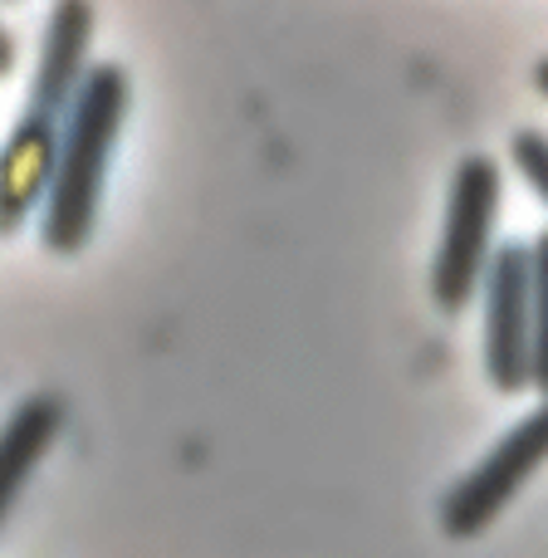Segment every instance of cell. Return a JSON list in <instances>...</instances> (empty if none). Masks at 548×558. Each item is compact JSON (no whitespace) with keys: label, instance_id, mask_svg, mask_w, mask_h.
Segmentation results:
<instances>
[{"label":"cell","instance_id":"6da1fadb","mask_svg":"<svg viewBox=\"0 0 548 558\" xmlns=\"http://www.w3.org/2000/svg\"><path fill=\"white\" fill-rule=\"evenodd\" d=\"M88 45H94V0H54L45 39H39L35 84H29L10 137L0 143V241L15 235L49 196L69 108L94 69Z\"/></svg>","mask_w":548,"mask_h":558},{"label":"cell","instance_id":"7a4b0ae2","mask_svg":"<svg viewBox=\"0 0 548 558\" xmlns=\"http://www.w3.org/2000/svg\"><path fill=\"white\" fill-rule=\"evenodd\" d=\"M127 104H133L127 69H118V64L88 69L84 88H78L74 108H69L54 177H49L45 226H39L45 251L74 255L88 245L94 221H98V202H103L108 162H113V147L127 123Z\"/></svg>","mask_w":548,"mask_h":558},{"label":"cell","instance_id":"3957f363","mask_svg":"<svg viewBox=\"0 0 548 558\" xmlns=\"http://www.w3.org/2000/svg\"><path fill=\"white\" fill-rule=\"evenodd\" d=\"M500 162L485 153H471L451 177V202H446V231L436 245L431 294L446 314H461L475 299L485 270L495 260V216H500Z\"/></svg>","mask_w":548,"mask_h":558},{"label":"cell","instance_id":"277c9868","mask_svg":"<svg viewBox=\"0 0 548 558\" xmlns=\"http://www.w3.org/2000/svg\"><path fill=\"white\" fill-rule=\"evenodd\" d=\"M548 461V397L524 422H514L500 441L485 451L480 465L461 475L441 500V530L451 539H475L504 514V505L534 481V471Z\"/></svg>","mask_w":548,"mask_h":558},{"label":"cell","instance_id":"5b68a950","mask_svg":"<svg viewBox=\"0 0 548 558\" xmlns=\"http://www.w3.org/2000/svg\"><path fill=\"white\" fill-rule=\"evenodd\" d=\"M485 373L500 392L534 387V251L520 241L485 270Z\"/></svg>","mask_w":548,"mask_h":558},{"label":"cell","instance_id":"8992f818","mask_svg":"<svg viewBox=\"0 0 548 558\" xmlns=\"http://www.w3.org/2000/svg\"><path fill=\"white\" fill-rule=\"evenodd\" d=\"M59 426H64V397L35 392L10 412V422L0 426V524L10 520L20 490L29 485L35 465L49 456Z\"/></svg>","mask_w":548,"mask_h":558},{"label":"cell","instance_id":"52a82bcc","mask_svg":"<svg viewBox=\"0 0 548 558\" xmlns=\"http://www.w3.org/2000/svg\"><path fill=\"white\" fill-rule=\"evenodd\" d=\"M534 251V387L548 397V231Z\"/></svg>","mask_w":548,"mask_h":558},{"label":"cell","instance_id":"ba28073f","mask_svg":"<svg viewBox=\"0 0 548 558\" xmlns=\"http://www.w3.org/2000/svg\"><path fill=\"white\" fill-rule=\"evenodd\" d=\"M510 153H514V167H520V177L534 186V196L548 206V133H534V128H524V133H514Z\"/></svg>","mask_w":548,"mask_h":558},{"label":"cell","instance_id":"9c48e42d","mask_svg":"<svg viewBox=\"0 0 548 558\" xmlns=\"http://www.w3.org/2000/svg\"><path fill=\"white\" fill-rule=\"evenodd\" d=\"M10 69H15V35L0 25V78H5Z\"/></svg>","mask_w":548,"mask_h":558},{"label":"cell","instance_id":"30bf717a","mask_svg":"<svg viewBox=\"0 0 548 558\" xmlns=\"http://www.w3.org/2000/svg\"><path fill=\"white\" fill-rule=\"evenodd\" d=\"M534 84H539V94L548 98V59H539V69H534Z\"/></svg>","mask_w":548,"mask_h":558}]
</instances>
